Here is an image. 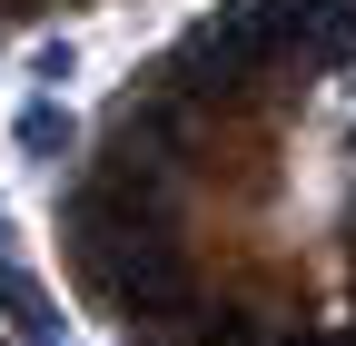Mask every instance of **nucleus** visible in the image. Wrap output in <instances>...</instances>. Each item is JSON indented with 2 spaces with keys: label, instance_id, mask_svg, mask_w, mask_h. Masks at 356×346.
Returning a JSON list of instances; mask_svg holds the SVG:
<instances>
[{
  "label": "nucleus",
  "instance_id": "1",
  "mask_svg": "<svg viewBox=\"0 0 356 346\" xmlns=\"http://www.w3.org/2000/svg\"><path fill=\"white\" fill-rule=\"evenodd\" d=\"M10 149H20L30 168H60V158H79V109H70V99H20V119H10Z\"/></svg>",
  "mask_w": 356,
  "mask_h": 346
},
{
  "label": "nucleus",
  "instance_id": "2",
  "mask_svg": "<svg viewBox=\"0 0 356 346\" xmlns=\"http://www.w3.org/2000/svg\"><path fill=\"white\" fill-rule=\"evenodd\" d=\"M0 317H10L20 346H60V307L40 297V277L20 267V257H0Z\"/></svg>",
  "mask_w": 356,
  "mask_h": 346
},
{
  "label": "nucleus",
  "instance_id": "3",
  "mask_svg": "<svg viewBox=\"0 0 356 346\" xmlns=\"http://www.w3.org/2000/svg\"><path fill=\"white\" fill-rule=\"evenodd\" d=\"M70 69H79V50H70V40H40V50H30V79H40V90H60Z\"/></svg>",
  "mask_w": 356,
  "mask_h": 346
},
{
  "label": "nucleus",
  "instance_id": "4",
  "mask_svg": "<svg viewBox=\"0 0 356 346\" xmlns=\"http://www.w3.org/2000/svg\"><path fill=\"white\" fill-rule=\"evenodd\" d=\"M0 257H10V208H0Z\"/></svg>",
  "mask_w": 356,
  "mask_h": 346
}]
</instances>
